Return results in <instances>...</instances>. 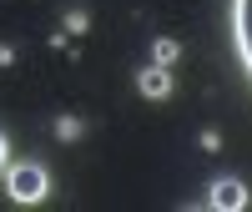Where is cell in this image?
I'll return each mask as SVG.
<instances>
[{"label":"cell","instance_id":"6da1fadb","mask_svg":"<svg viewBox=\"0 0 252 212\" xmlns=\"http://www.w3.org/2000/svg\"><path fill=\"white\" fill-rule=\"evenodd\" d=\"M5 197L15 207H40L51 197V172L40 162H5Z\"/></svg>","mask_w":252,"mask_h":212},{"label":"cell","instance_id":"277c9868","mask_svg":"<svg viewBox=\"0 0 252 212\" xmlns=\"http://www.w3.org/2000/svg\"><path fill=\"white\" fill-rule=\"evenodd\" d=\"M136 96H146V101H166V96H172V66L146 61V66L136 71Z\"/></svg>","mask_w":252,"mask_h":212},{"label":"cell","instance_id":"9c48e42d","mask_svg":"<svg viewBox=\"0 0 252 212\" xmlns=\"http://www.w3.org/2000/svg\"><path fill=\"white\" fill-rule=\"evenodd\" d=\"M15 66V46H10V40H0V71H10Z\"/></svg>","mask_w":252,"mask_h":212},{"label":"cell","instance_id":"8992f818","mask_svg":"<svg viewBox=\"0 0 252 212\" xmlns=\"http://www.w3.org/2000/svg\"><path fill=\"white\" fill-rule=\"evenodd\" d=\"M152 61H157V66H177V61H182V40L177 35H157L152 40Z\"/></svg>","mask_w":252,"mask_h":212},{"label":"cell","instance_id":"52a82bcc","mask_svg":"<svg viewBox=\"0 0 252 212\" xmlns=\"http://www.w3.org/2000/svg\"><path fill=\"white\" fill-rule=\"evenodd\" d=\"M61 26H66L71 35H86V26H91V10H86V5H71V10H66V20H61Z\"/></svg>","mask_w":252,"mask_h":212},{"label":"cell","instance_id":"7a4b0ae2","mask_svg":"<svg viewBox=\"0 0 252 212\" xmlns=\"http://www.w3.org/2000/svg\"><path fill=\"white\" fill-rule=\"evenodd\" d=\"M227 26H232V51L252 81V0H227Z\"/></svg>","mask_w":252,"mask_h":212},{"label":"cell","instance_id":"ba28073f","mask_svg":"<svg viewBox=\"0 0 252 212\" xmlns=\"http://www.w3.org/2000/svg\"><path fill=\"white\" fill-rule=\"evenodd\" d=\"M202 152H207V157L222 152V132H217V126H202Z\"/></svg>","mask_w":252,"mask_h":212},{"label":"cell","instance_id":"3957f363","mask_svg":"<svg viewBox=\"0 0 252 212\" xmlns=\"http://www.w3.org/2000/svg\"><path fill=\"white\" fill-rule=\"evenodd\" d=\"M247 202H252V192L242 177H217L212 192H207V207H217V212H242Z\"/></svg>","mask_w":252,"mask_h":212},{"label":"cell","instance_id":"30bf717a","mask_svg":"<svg viewBox=\"0 0 252 212\" xmlns=\"http://www.w3.org/2000/svg\"><path fill=\"white\" fill-rule=\"evenodd\" d=\"M5 162H10V141H5V132H0V172H5Z\"/></svg>","mask_w":252,"mask_h":212},{"label":"cell","instance_id":"5b68a950","mask_svg":"<svg viewBox=\"0 0 252 212\" xmlns=\"http://www.w3.org/2000/svg\"><path fill=\"white\" fill-rule=\"evenodd\" d=\"M51 137H56V141H81V137H86V121L71 116V111H61V116L51 121Z\"/></svg>","mask_w":252,"mask_h":212}]
</instances>
